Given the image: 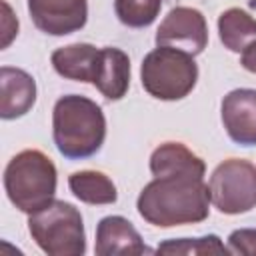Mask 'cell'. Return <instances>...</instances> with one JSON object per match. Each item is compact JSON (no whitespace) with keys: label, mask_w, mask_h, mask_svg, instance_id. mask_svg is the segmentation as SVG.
I'll use <instances>...</instances> for the list:
<instances>
[{"label":"cell","mask_w":256,"mask_h":256,"mask_svg":"<svg viewBox=\"0 0 256 256\" xmlns=\"http://www.w3.org/2000/svg\"><path fill=\"white\" fill-rule=\"evenodd\" d=\"M32 240L48 256H82L86 232L80 210L64 200H52L38 212L28 214Z\"/></svg>","instance_id":"4"},{"label":"cell","mask_w":256,"mask_h":256,"mask_svg":"<svg viewBox=\"0 0 256 256\" xmlns=\"http://www.w3.org/2000/svg\"><path fill=\"white\" fill-rule=\"evenodd\" d=\"M52 138L58 152L68 160L94 156L106 138L102 108L80 94L58 98L52 110Z\"/></svg>","instance_id":"2"},{"label":"cell","mask_w":256,"mask_h":256,"mask_svg":"<svg viewBox=\"0 0 256 256\" xmlns=\"http://www.w3.org/2000/svg\"><path fill=\"white\" fill-rule=\"evenodd\" d=\"M156 46H170L198 56L208 46V24L204 14L190 6L172 8L156 30Z\"/></svg>","instance_id":"7"},{"label":"cell","mask_w":256,"mask_h":256,"mask_svg":"<svg viewBox=\"0 0 256 256\" xmlns=\"http://www.w3.org/2000/svg\"><path fill=\"white\" fill-rule=\"evenodd\" d=\"M240 64H242L248 72L256 74V40H254L250 46L244 48V52H242V56H240Z\"/></svg>","instance_id":"20"},{"label":"cell","mask_w":256,"mask_h":256,"mask_svg":"<svg viewBox=\"0 0 256 256\" xmlns=\"http://www.w3.org/2000/svg\"><path fill=\"white\" fill-rule=\"evenodd\" d=\"M210 192L204 178L194 176H160L148 182L138 200V214L154 226L170 228L196 224L210 214Z\"/></svg>","instance_id":"1"},{"label":"cell","mask_w":256,"mask_h":256,"mask_svg":"<svg viewBox=\"0 0 256 256\" xmlns=\"http://www.w3.org/2000/svg\"><path fill=\"white\" fill-rule=\"evenodd\" d=\"M150 172L160 176H194L204 178L206 164L182 142H164L150 156Z\"/></svg>","instance_id":"13"},{"label":"cell","mask_w":256,"mask_h":256,"mask_svg":"<svg viewBox=\"0 0 256 256\" xmlns=\"http://www.w3.org/2000/svg\"><path fill=\"white\" fill-rule=\"evenodd\" d=\"M98 256H120V254H144L152 252L144 246L142 236L124 216H106L96 226V246Z\"/></svg>","instance_id":"10"},{"label":"cell","mask_w":256,"mask_h":256,"mask_svg":"<svg viewBox=\"0 0 256 256\" xmlns=\"http://www.w3.org/2000/svg\"><path fill=\"white\" fill-rule=\"evenodd\" d=\"M210 202L222 214H244L256 206V166L242 158L220 162L208 182Z\"/></svg>","instance_id":"6"},{"label":"cell","mask_w":256,"mask_h":256,"mask_svg":"<svg viewBox=\"0 0 256 256\" xmlns=\"http://www.w3.org/2000/svg\"><path fill=\"white\" fill-rule=\"evenodd\" d=\"M140 80L152 98L166 102L182 100L196 86L198 66L192 54L170 46H158L144 56Z\"/></svg>","instance_id":"5"},{"label":"cell","mask_w":256,"mask_h":256,"mask_svg":"<svg viewBox=\"0 0 256 256\" xmlns=\"http://www.w3.org/2000/svg\"><path fill=\"white\" fill-rule=\"evenodd\" d=\"M92 84L108 100H120L130 86V58L124 50L106 46L100 48V58Z\"/></svg>","instance_id":"12"},{"label":"cell","mask_w":256,"mask_h":256,"mask_svg":"<svg viewBox=\"0 0 256 256\" xmlns=\"http://www.w3.org/2000/svg\"><path fill=\"white\" fill-rule=\"evenodd\" d=\"M70 192L84 204H114L118 198L114 182L98 170H80L68 178Z\"/></svg>","instance_id":"16"},{"label":"cell","mask_w":256,"mask_h":256,"mask_svg":"<svg viewBox=\"0 0 256 256\" xmlns=\"http://www.w3.org/2000/svg\"><path fill=\"white\" fill-rule=\"evenodd\" d=\"M218 36L230 52H244L256 40V18L242 8H228L218 16Z\"/></svg>","instance_id":"15"},{"label":"cell","mask_w":256,"mask_h":256,"mask_svg":"<svg viewBox=\"0 0 256 256\" xmlns=\"http://www.w3.org/2000/svg\"><path fill=\"white\" fill-rule=\"evenodd\" d=\"M226 134L238 146H256V90L236 88L220 104Z\"/></svg>","instance_id":"9"},{"label":"cell","mask_w":256,"mask_h":256,"mask_svg":"<svg viewBox=\"0 0 256 256\" xmlns=\"http://www.w3.org/2000/svg\"><path fill=\"white\" fill-rule=\"evenodd\" d=\"M34 26L50 36H66L84 28L88 20L86 0H28Z\"/></svg>","instance_id":"8"},{"label":"cell","mask_w":256,"mask_h":256,"mask_svg":"<svg viewBox=\"0 0 256 256\" xmlns=\"http://www.w3.org/2000/svg\"><path fill=\"white\" fill-rule=\"evenodd\" d=\"M162 8V0H114V12L118 20L128 28L150 26Z\"/></svg>","instance_id":"17"},{"label":"cell","mask_w":256,"mask_h":256,"mask_svg":"<svg viewBox=\"0 0 256 256\" xmlns=\"http://www.w3.org/2000/svg\"><path fill=\"white\" fill-rule=\"evenodd\" d=\"M100 58V48L88 42H76L62 48H56L50 56L54 70L68 80L76 82H90L94 80L96 66Z\"/></svg>","instance_id":"14"},{"label":"cell","mask_w":256,"mask_h":256,"mask_svg":"<svg viewBox=\"0 0 256 256\" xmlns=\"http://www.w3.org/2000/svg\"><path fill=\"white\" fill-rule=\"evenodd\" d=\"M230 254L256 256V228H238L228 236Z\"/></svg>","instance_id":"19"},{"label":"cell","mask_w":256,"mask_h":256,"mask_svg":"<svg viewBox=\"0 0 256 256\" xmlns=\"http://www.w3.org/2000/svg\"><path fill=\"white\" fill-rule=\"evenodd\" d=\"M158 254H224L230 252L216 234H208L202 238H178L166 240L158 244Z\"/></svg>","instance_id":"18"},{"label":"cell","mask_w":256,"mask_h":256,"mask_svg":"<svg viewBox=\"0 0 256 256\" xmlns=\"http://www.w3.org/2000/svg\"><path fill=\"white\" fill-rule=\"evenodd\" d=\"M56 166L36 148L18 152L4 170V190L8 200L24 214L42 210L56 194Z\"/></svg>","instance_id":"3"},{"label":"cell","mask_w":256,"mask_h":256,"mask_svg":"<svg viewBox=\"0 0 256 256\" xmlns=\"http://www.w3.org/2000/svg\"><path fill=\"white\" fill-rule=\"evenodd\" d=\"M0 116L4 120H14L24 116L36 102V82L34 78L12 66L0 68Z\"/></svg>","instance_id":"11"}]
</instances>
